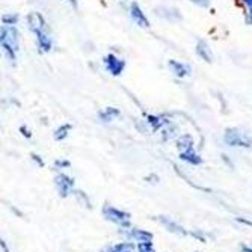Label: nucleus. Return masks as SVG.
<instances>
[{"label": "nucleus", "mask_w": 252, "mask_h": 252, "mask_svg": "<svg viewBox=\"0 0 252 252\" xmlns=\"http://www.w3.org/2000/svg\"><path fill=\"white\" fill-rule=\"evenodd\" d=\"M26 25L31 33L35 36L38 52L41 55L50 53L55 47V41H53L52 29L49 26L47 20H45V17L38 11H31L26 15Z\"/></svg>", "instance_id": "nucleus-1"}, {"label": "nucleus", "mask_w": 252, "mask_h": 252, "mask_svg": "<svg viewBox=\"0 0 252 252\" xmlns=\"http://www.w3.org/2000/svg\"><path fill=\"white\" fill-rule=\"evenodd\" d=\"M0 47L5 59L11 65H15L20 53V31L17 26H0Z\"/></svg>", "instance_id": "nucleus-2"}, {"label": "nucleus", "mask_w": 252, "mask_h": 252, "mask_svg": "<svg viewBox=\"0 0 252 252\" xmlns=\"http://www.w3.org/2000/svg\"><path fill=\"white\" fill-rule=\"evenodd\" d=\"M223 144L236 148H252V136L237 127H226L223 131Z\"/></svg>", "instance_id": "nucleus-3"}, {"label": "nucleus", "mask_w": 252, "mask_h": 252, "mask_svg": "<svg viewBox=\"0 0 252 252\" xmlns=\"http://www.w3.org/2000/svg\"><path fill=\"white\" fill-rule=\"evenodd\" d=\"M101 215L104 216L106 220L115 223L117 226H120L121 230H127V228L131 226L130 223V213L120 210L117 207H113L110 204H104L103 209H101Z\"/></svg>", "instance_id": "nucleus-4"}, {"label": "nucleus", "mask_w": 252, "mask_h": 252, "mask_svg": "<svg viewBox=\"0 0 252 252\" xmlns=\"http://www.w3.org/2000/svg\"><path fill=\"white\" fill-rule=\"evenodd\" d=\"M103 65L106 68V71L113 76V77H120L124 71H126V66L127 62L126 59H123L121 56H118L117 53H107L103 58Z\"/></svg>", "instance_id": "nucleus-5"}, {"label": "nucleus", "mask_w": 252, "mask_h": 252, "mask_svg": "<svg viewBox=\"0 0 252 252\" xmlns=\"http://www.w3.org/2000/svg\"><path fill=\"white\" fill-rule=\"evenodd\" d=\"M127 12H128V17L130 20L134 23L136 26H139L142 29H148L151 25H150V18L147 17L145 11L142 9V6L134 2V0H131V2L127 5Z\"/></svg>", "instance_id": "nucleus-6"}, {"label": "nucleus", "mask_w": 252, "mask_h": 252, "mask_svg": "<svg viewBox=\"0 0 252 252\" xmlns=\"http://www.w3.org/2000/svg\"><path fill=\"white\" fill-rule=\"evenodd\" d=\"M55 186H56V190L59 193L61 198H66V196H70L73 195L74 192V185H76V181L73 177L70 175H66L63 172H59L56 177H55Z\"/></svg>", "instance_id": "nucleus-7"}, {"label": "nucleus", "mask_w": 252, "mask_h": 252, "mask_svg": "<svg viewBox=\"0 0 252 252\" xmlns=\"http://www.w3.org/2000/svg\"><path fill=\"white\" fill-rule=\"evenodd\" d=\"M171 123H172V120H169L168 115H162V113H158V115H156V113H150V115L145 117V124L154 133H160Z\"/></svg>", "instance_id": "nucleus-8"}, {"label": "nucleus", "mask_w": 252, "mask_h": 252, "mask_svg": "<svg viewBox=\"0 0 252 252\" xmlns=\"http://www.w3.org/2000/svg\"><path fill=\"white\" fill-rule=\"evenodd\" d=\"M168 70L172 73V76H175L177 79H186L192 74V68L190 65L181 62V61H175V59H169L168 61Z\"/></svg>", "instance_id": "nucleus-9"}, {"label": "nucleus", "mask_w": 252, "mask_h": 252, "mask_svg": "<svg viewBox=\"0 0 252 252\" xmlns=\"http://www.w3.org/2000/svg\"><path fill=\"white\" fill-rule=\"evenodd\" d=\"M154 219L162 223L166 230L172 234H180V236H190V231H188L185 226H181L178 222H175L174 219L168 218V216H154Z\"/></svg>", "instance_id": "nucleus-10"}, {"label": "nucleus", "mask_w": 252, "mask_h": 252, "mask_svg": "<svg viewBox=\"0 0 252 252\" xmlns=\"http://www.w3.org/2000/svg\"><path fill=\"white\" fill-rule=\"evenodd\" d=\"M195 55L201 61H204L205 63H212L213 59H215L210 45H209V42L205 41V39H198L196 41V44H195Z\"/></svg>", "instance_id": "nucleus-11"}, {"label": "nucleus", "mask_w": 252, "mask_h": 252, "mask_svg": "<svg viewBox=\"0 0 252 252\" xmlns=\"http://www.w3.org/2000/svg\"><path fill=\"white\" fill-rule=\"evenodd\" d=\"M123 234L127 236V239H131L137 243H142V242H153V233L147 231V230H141V228H127V230L121 231Z\"/></svg>", "instance_id": "nucleus-12"}, {"label": "nucleus", "mask_w": 252, "mask_h": 252, "mask_svg": "<svg viewBox=\"0 0 252 252\" xmlns=\"http://www.w3.org/2000/svg\"><path fill=\"white\" fill-rule=\"evenodd\" d=\"M121 117V110L115 106H107L104 109H100L97 113V120L101 124H110L115 120H118Z\"/></svg>", "instance_id": "nucleus-13"}, {"label": "nucleus", "mask_w": 252, "mask_h": 252, "mask_svg": "<svg viewBox=\"0 0 252 252\" xmlns=\"http://www.w3.org/2000/svg\"><path fill=\"white\" fill-rule=\"evenodd\" d=\"M156 15L163 18V20H168V21H180L181 20V14L177 8L174 6H158L154 9Z\"/></svg>", "instance_id": "nucleus-14"}, {"label": "nucleus", "mask_w": 252, "mask_h": 252, "mask_svg": "<svg viewBox=\"0 0 252 252\" xmlns=\"http://www.w3.org/2000/svg\"><path fill=\"white\" fill-rule=\"evenodd\" d=\"M178 157H180V160H183V162L193 165V166H198V165L202 163V157H201V154H198V151L195 148L178 151Z\"/></svg>", "instance_id": "nucleus-15"}, {"label": "nucleus", "mask_w": 252, "mask_h": 252, "mask_svg": "<svg viewBox=\"0 0 252 252\" xmlns=\"http://www.w3.org/2000/svg\"><path fill=\"white\" fill-rule=\"evenodd\" d=\"M175 145H177L178 151H185V150H189V148H195V141H193V137L189 133H185V134H181V136L177 137Z\"/></svg>", "instance_id": "nucleus-16"}, {"label": "nucleus", "mask_w": 252, "mask_h": 252, "mask_svg": "<svg viewBox=\"0 0 252 252\" xmlns=\"http://www.w3.org/2000/svg\"><path fill=\"white\" fill-rule=\"evenodd\" d=\"M71 130H73V126H71L70 123H65V124H61V126H58V127L55 128V131H53V137H55V141H58V142H61V141H65L66 137L70 136Z\"/></svg>", "instance_id": "nucleus-17"}, {"label": "nucleus", "mask_w": 252, "mask_h": 252, "mask_svg": "<svg viewBox=\"0 0 252 252\" xmlns=\"http://www.w3.org/2000/svg\"><path fill=\"white\" fill-rule=\"evenodd\" d=\"M134 245L131 242H121L117 245H110L104 249H101V252H133Z\"/></svg>", "instance_id": "nucleus-18"}, {"label": "nucleus", "mask_w": 252, "mask_h": 252, "mask_svg": "<svg viewBox=\"0 0 252 252\" xmlns=\"http://www.w3.org/2000/svg\"><path fill=\"white\" fill-rule=\"evenodd\" d=\"M160 136H162V139L163 141H171L174 139V137L177 136V126L174 123L168 124L162 131H160Z\"/></svg>", "instance_id": "nucleus-19"}, {"label": "nucleus", "mask_w": 252, "mask_h": 252, "mask_svg": "<svg viewBox=\"0 0 252 252\" xmlns=\"http://www.w3.org/2000/svg\"><path fill=\"white\" fill-rule=\"evenodd\" d=\"M20 21V15L15 14V12H6L2 15V25H6V26H17Z\"/></svg>", "instance_id": "nucleus-20"}, {"label": "nucleus", "mask_w": 252, "mask_h": 252, "mask_svg": "<svg viewBox=\"0 0 252 252\" xmlns=\"http://www.w3.org/2000/svg\"><path fill=\"white\" fill-rule=\"evenodd\" d=\"M73 195L85 205L86 209H93V202H91V199H89V196H88V193H85L83 190H80V189H74V192H73Z\"/></svg>", "instance_id": "nucleus-21"}, {"label": "nucleus", "mask_w": 252, "mask_h": 252, "mask_svg": "<svg viewBox=\"0 0 252 252\" xmlns=\"http://www.w3.org/2000/svg\"><path fill=\"white\" fill-rule=\"evenodd\" d=\"M70 166H71V162H70V160H66V158H56L55 163H53V168L56 171H62V169H66Z\"/></svg>", "instance_id": "nucleus-22"}, {"label": "nucleus", "mask_w": 252, "mask_h": 252, "mask_svg": "<svg viewBox=\"0 0 252 252\" xmlns=\"http://www.w3.org/2000/svg\"><path fill=\"white\" fill-rule=\"evenodd\" d=\"M136 249H137V252H156V251H154V246H153V242H142V243H137V245H136Z\"/></svg>", "instance_id": "nucleus-23"}, {"label": "nucleus", "mask_w": 252, "mask_h": 252, "mask_svg": "<svg viewBox=\"0 0 252 252\" xmlns=\"http://www.w3.org/2000/svg\"><path fill=\"white\" fill-rule=\"evenodd\" d=\"M234 2L245 9V14L252 12V0H234Z\"/></svg>", "instance_id": "nucleus-24"}, {"label": "nucleus", "mask_w": 252, "mask_h": 252, "mask_svg": "<svg viewBox=\"0 0 252 252\" xmlns=\"http://www.w3.org/2000/svg\"><path fill=\"white\" fill-rule=\"evenodd\" d=\"M190 236H192L193 239L202 242V243H207V236H205V233H202L201 230H192V231H190Z\"/></svg>", "instance_id": "nucleus-25"}, {"label": "nucleus", "mask_w": 252, "mask_h": 252, "mask_svg": "<svg viewBox=\"0 0 252 252\" xmlns=\"http://www.w3.org/2000/svg\"><path fill=\"white\" fill-rule=\"evenodd\" d=\"M190 2H192L195 6H198V8L207 9V8H210V5H212L213 0H190Z\"/></svg>", "instance_id": "nucleus-26"}, {"label": "nucleus", "mask_w": 252, "mask_h": 252, "mask_svg": "<svg viewBox=\"0 0 252 252\" xmlns=\"http://www.w3.org/2000/svg\"><path fill=\"white\" fill-rule=\"evenodd\" d=\"M31 158H32V162H35V163H36V166H39V168H44V166H45L44 160H42V157H41L39 154H36V153H31Z\"/></svg>", "instance_id": "nucleus-27"}, {"label": "nucleus", "mask_w": 252, "mask_h": 252, "mask_svg": "<svg viewBox=\"0 0 252 252\" xmlns=\"http://www.w3.org/2000/svg\"><path fill=\"white\" fill-rule=\"evenodd\" d=\"M20 133L23 134V136H25L26 137V139H31V137H32V131H31V128L28 127V126H25V124H23V126H20Z\"/></svg>", "instance_id": "nucleus-28"}, {"label": "nucleus", "mask_w": 252, "mask_h": 252, "mask_svg": "<svg viewBox=\"0 0 252 252\" xmlns=\"http://www.w3.org/2000/svg\"><path fill=\"white\" fill-rule=\"evenodd\" d=\"M236 220H237V222H240V223H243V225L252 226V220H248V219H245V218H236Z\"/></svg>", "instance_id": "nucleus-29"}, {"label": "nucleus", "mask_w": 252, "mask_h": 252, "mask_svg": "<svg viewBox=\"0 0 252 252\" xmlns=\"http://www.w3.org/2000/svg\"><path fill=\"white\" fill-rule=\"evenodd\" d=\"M245 21H246V25L252 26V12H246L245 14Z\"/></svg>", "instance_id": "nucleus-30"}, {"label": "nucleus", "mask_w": 252, "mask_h": 252, "mask_svg": "<svg viewBox=\"0 0 252 252\" xmlns=\"http://www.w3.org/2000/svg\"><path fill=\"white\" fill-rule=\"evenodd\" d=\"M0 246H2V252H9V248L5 242V239H0Z\"/></svg>", "instance_id": "nucleus-31"}, {"label": "nucleus", "mask_w": 252, "mask_h": 252, "mask_svg": "<svg viewBox=\"0 0 252 252\" xmlns=\"http://www.w3.org/2000/svg\"><path fill=\"white\" fill-rule=\"evenodd\" d=\"M240 251L242 252H252V246H248L246 243H243V245H240Z\"/></svg>", "instance_id": "nucleus-32"}, {"label": "nucleus", "mask_w": 252, "mask_h": 252, "mask_svg": "<svg viewBox=\"0 0 252 252\" xmlns=\"http://www.w3.org/2000/svg\"><path fill=\"white\" fill-rule=\"evenodd\" d=\"M222 160H223V162H225L228 166H230V168L233 166V163L230 162V158H228V156H226V154H222Z\"/></svg>", "instance_id": "nucleus-33"}, {"label": "nucleus", "mask_w": 252, "mask_h": 252, "mask_svg": "<svg viewBox=\"0 0 252 252\" xmlns=\"http://www.w3.org/2000/svg\"><path fill=\"white\" fill-rule=\"evenodd\" d=\"M66 2L70 3V5H71L73 8H77V0H66Z\"/></svg>", "instance_id": "nucleus-34"}]
</instances>
